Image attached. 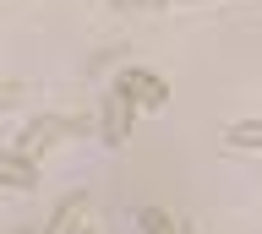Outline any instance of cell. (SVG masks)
<instances>
[{
    "label": "cell",
    "instance_id": "cell-1",
    "mask_svg": "<svg viewBox=\"0 0 262 234\" xmlns=\"http://www.w3.org/2000/svg\"><path fill=\"white\" fill-rule=\"evenodd\" d=\"M115 87H120L137 109H164V103H169V82H164L159 71H142V66H126L115 76Z\"/></svg>",
    "mask_w": 262,
    "mask_h": 234
},
{
    "label": "cell",
    "instance_id": "cell-2",
    "mask_svg": "<svg viewBox=\"0 0 262 234\" xmlns=\"http://www.w3.org/2000/svg\"><path fill=\"white\" fill-rule=\"evenodd\" d=\"M131 120H137V103H131L120 87H110V93H104V115H98V136H104V147H120V142H126Z\"/></svg>",
    "mask_w": 262,
    "mask_h": 234
},
{
    "label": "cell",
    "instance_id": "cell-3",
    "mask_svg": "<svg viewBox=\"0 0 262 234\" xmlns=\"http://www.w3.org/2000/svg\"><path fill=\"white\" fill-rule=\"evenodd\" d=\"M0 185H11V191H33V185H38V158L22 152L16 142H11V147L0 142Z\"/></svg>",
    "mask_w": 262,
    "mask_h": 234
},
{
    "label": "cell",
    "instance_id": "cell-4",
    "mask_svg": "<svg viewBox=\"0 0 262 234\" xmlns=\"http://www.w3.org/2000/svg\"><path fill=\"white\" fill-rule=\"evenodd\" d=\"M224 147L235 152H262V120H235L224 131Z\"/></svg>",
    "mask_w": 262,
    "mask_h": 234
},
{
    "label": "cell",
    "instance_id": "cell-5",
    "mask_svg": "<svg viewBox=\"0 0 262 234\" xmlns=\"http://www.w3.org/2000/svg\"><path fill=\"white\" fill-rule=\"evenodd\" d=\"M137 229L142 234H180V223L164 213V207H137Z\"/></svg>",
    "mask_w": 262,
    "mask_h": 234
},
{
    "label": "cell",
    "instance_id": "cell-6",
    "mask_svg": "<svg viewBox=\"0 0 262 234\" xmlns=\"http://www.w3.org/2000/svg\"><path fill=\"white\" fill-rule=\"evenodd\" d=\"M16 98H22V82H6V87H0V115L16 109Z\"/></svg>",
    "mask_w": 262,
    "mask_h": 234
},
{
    "label": "cell",
    "instance_id": "cell-7",
    "mask_svg": "<svg viewBox=\"0 0 262 234\" xmlns=\"http://www.w3.org/2000/svg\"><path fill=\"white\" fill-rule=\"evenodd\" d=\"M66 234H93V229H88V218H71V223H66Z\"/></svg>",
    "mask_w": 262,
    "mask_h": 234
}]
</instances>
